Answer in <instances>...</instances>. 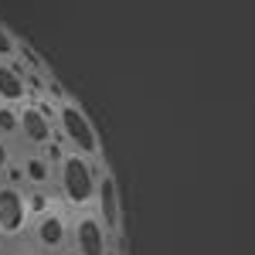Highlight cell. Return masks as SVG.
I'll use <instances>...</instances> for the list:
<instances>
[{
  "label": "cell",
  "instance_id": "9a60e30c",
  "mask_svg": "<svg viewBox=\"0 0 255 255\" xmlns=\"http://www.w3.org/2000/svg\"><path fill=\"white\" fill-rule=\"evenodd\" d=\"M10 255H48V252H41L38 245H20V249H14Z\"/></svg>",
  "mask_w": 255,
  "mask_h": 255
},
{
  "label": "cell",
  "instance_id": "9c48e42d",
  "mask_svg": "<svg viewBox=\"0 0 255 255\" xmlns=\"http://www.w3.org/2000/svg\"><path fill=\"white\" fill-rule=\"evenodd\" d=\"M20 167H24V187H31V191H44L55 180V174H58V167L44 157L41 150H31L27 157L20 160Z\"/></svg>",
  "mask_w": 255,
  "mask_h": 255
},
{
  "label": "cell",
  "instance_id": "7a4b0ae2",
  "mask_svg": "<svg viewBox=\"0 0 255 255\" xmlns=\"http://www.w3.org/2000/svg\"><path fill=\"white\" fill-rule=\"evenodd\" d=\"M55 126H58V136H61V143H65V150H72V153L99 163L102 143H99L96 126L89 123V116H85V109H82L79 102L61 96L58 106H55Z\"/></svg>",
  "mask_w": 255,
  "mask_h": 255
},
{
  "label": "cell",
  "instance_id": "30bf717a",
  "mask_svg": "<svg viewBox=\"0 0 255 255\" xmlns=\"http://www.w3.org/2000/svg\"><path fill=\"white\" fill-rule=\"evenodd\" d=\"M0 136H20V116L14 106H0Z\"/></svg>",
  "mask_w": 255,
  "mask_h": 255
},
{
  "label": "cell",
  "instance_id": "7c38bea8",
  "mask_svg": "<svg viewBox=\"0 0 255 255\" xmlns=\"http://www.w3.org/2000/svg\"><path fill=\"white\" fill-rule=\"evenodd\" d=\"M27 201H31V211H34V218H38L41 211H48V208H51V197H48V191H27Z\"/></svg>",
  "mask_w": 255,
  "mask_h": 255
},
{
  "label": "cell",
  "instance_id": "52a82bcc",
  "mask_svg": "<svg viewBox=\"0 0 255 255\" xmlns=\"http://www.w3.org/2000/svg\"><path fill=\"white\" fill-rule=\"evenodd\" d=\"M96 215L106 221L109 235H123V197H119V184L109 170H99V191H96Z\"/></svg>",
  "mask_w": 255,
  "mask_h": 255
},
{
  "label": "cell",
  "instance_id": "ba28073f",
  "mask_svg": "<svg viewBox=\"0 0 255 255\" xmlns=\"http://www.w3.org/2000/svg\"><path fill=\"white\" fill-rule=\"evenodd\" d=\"M31 96L27 72L14 61H0V106H24Z\"/></svg>",
  "mask_w": 255,
  "mask_h": 255
},
{
  "label": "cell",
  "instance_id": "4fadbf2b",
  "mask_svg": "<svg viewBox=\"0 0 255 255\" xmlns=\"http://www.w3.org/2000/svg\"><path fill=\"white\" fill-rule=\"evenodd\" d=\"M14 163V157H10V143H7V136H0V180L7 177V167Z\"/></svg>",
  "mask_w": 255,
  "mask_h": 255
},
{
  "label": "cell",
  "instance_id": "3957f363",
  "mask_svg": "<svg viewBox=\"0 0 255 255\" xmlns=\"http://www.w3.org/2000/svg\"><path fill=\"white\" fill-rule=\"evenodd\" d=\"M31 221H34V211H31L27 191L10 180H0V242L24 238L31 232Z\"/></svg>",
  "mask_w": 255,
  "mask_h": 255
},
{
  "label": "cell",
  "instance_id": "e0dca14e",
  "mask_svg": "<svg viewBox=\"0 0 255 255\" xmlns=\"http://www.w3.org/2000/svg\"><path fill=\"white\" fill-rule=\"evenodd\" d=\"M106 255H119V252H116V245H113V249H109V252H106Z\"/></svg>",
  "mask_w": 255,
  "mask_h": 255
},
{
  "label": "cell",
  "instance_id": "5bb4252c",
  "mask_svg": "<svg viewBox=\"0 0 255 255\" xmlns=\"http://www.w3.org/2000/svg\"><path fill=\"white\" fill-rule=\"evenodd\" d=\"M3 180H10V184H17V187H24V167H20V160L7 167V177H3Z\"/></svg>",
  "mask_w": 255,
  "mask_h": 255
},
{
  "label": "cell",
  "instance_id": "5b68a950",
  "mask_svg": "<svg viewBox=\"0 0 255 255\" xmlns=\"http://www.w3.org/2000/svg\"><path fill=\"white\" fill-rule=\"evenodd\" d=\"M116 238L109 235L106 221L96 211H75L72 218V249L79 255H106Z\"/></svg>",
  "mask_w": 255,
  "mask_h": 255
},
{
  "label": "cell",
  "instance_id": "8992f818",
  "mask_svg": "<svg viewBox=\"0 0 255 255\" xmlns=\"http://www.w3.org/2000/svg\"><path fill=\"white\" fill-rule=\"evenodd\" d=\"M20 116V139L31 146V150H44L48 143H55V109L44 106V102H24L17 109Z\"/></svg>",
  "mask_w": 255,
  "mask_h": 255
},
{
  "label": "cell",
  "instance_id": "6da1fadb",
  "mask_svg": "<svg viewBox=\"0 0 255 255\" xmlns=\"http://www.w3.org/2000/svg\"><path fill=\"white\" fill-rule=\"evenodd\" d=\"M55 184H58V194L65 201L68 211H89L96 204V191H99V170L92 167V160L79 157V153H65L58 163V174H55Z\"/></svg>",
  "mask_w": 255,
  "mask_h": 255
},
{
  "label": "cell",
  "instance_id": "8fae6325",
  "mask_svg": "<svg viewBox=\"0 0 255 255\" xmlns=\"http://www.w3.org/2000/svg\"><path fill=\"white\" fill-rule=\"evenodd\" d=\"M17 44H20V41L0 24V61H14V58H17Z\"/></svg>",
  "mask_w": 255,
  "mask_h": 255
},
{
  "label": "cell",
  "instance_id": "277c9868",
  "mask_svg": "<svg viewBox=\"0 0 255 255\" xmlns=\"http://www.w3.org/2000/svg\"><path fill=\"white\" fill-rule=\"evenodd\" d=\"M31 238H34V245L41 252L58 255L72 242V215H68V208H55L51 204L48 211H41L31 221Z\"/></svg>",
  "mask_w": 255,
  "mask_h": 255
},
{
  "label": "cell",
  "instance_id": "2e32d148",
  "mask_svg": "<svg viewBox=\"0 0 255 255\" xmlns=\"http://www.w3.org/2000/svg\"><path fill=\"white\" fill-rule=\"evenodd\" d=\"M58 255H79V252H75V249H61Z\"/></svg>",
  "mask_w": 255,
  "mask_h": 255
}]
</instances>
